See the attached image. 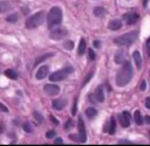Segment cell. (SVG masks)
Returning a JSON list of instances; mask_svg holds the SVG:
<instances>
[{
    "label": "cell",
    "instance_id": "obj_1",
    "mask_svg": "<svg viewBox=\"0 0 150 146\" xmlns=\"http://www.w3.org/2000/svg\"><path fill=\"white\" fill-rule=\"evenodd\" d=\"M132 78V68H131V64L129 62H125L122 68L120 69V71L117 72V76H116V84L118 86H124L127 85L130 79Z\"/></svg>",
    "mask_w": 150,
    "mask_h": 146
},
{
    "label": "cell",
    "instance_id": "obj_2",
    "mask_svg": "<svg viewBox=\"0 0 150 146\" xmlns=\"http://www.w3.org/2000/svg\"><path fill=\"white\" fill-rule=\"evenodd\" d=\"M62 21V11L60 7H53L47 14V23L49 28L60 25Z\"/></svg>",
    "mask_w": 150,
    "mask_h": 146
},
{
    "label": "cell",
    "instance_id": "obj_3",
    "mask_svg": "<svg viewBox=\"0 0 150 146\" xmlns=\"http://www.w3.org/2000/svg\"><path fill=\"white\" fill-rule=\"evenodd\" d=\"M43 21H45V13L43 12H38V13L33 14L32 16H29L26 20V27L28 29H33V28H36L38 26L42 25Z\"/></svg>",
    "mask_w": 150,
    "mask_h": 146
},
{
    "label": "cell",
    "instance_id": "obj_4",
    "mask_svg": "<svg viewBox=\"0 0 150 146\" xmlns=\"http://www.w3.org/2000/svg\"><path fill=\"white\" fill-rule=\"evenodd\" d=\"M137 34H138L137 32H130V33L123 34L121 36H117L114 40V42L118 46H129L137 39Z\"/></svg>",
    "mask_w": 150,
    "mask_h": 146
},
{
    "label": "cell",
    "instance_id": "obj_5",
    "mask_svg": "<svg viewBox=\"0 0 150 146\" xmlns=\"http://www.w3.org/2000/svg\"><path fill=\"white\" fill-rule=\"evenodd\" d=\"M73 70H74V69H73L71 67L67 65V67H64L63 69H61V70H59V71H55V72L50 74V75H49V79H50L52 82H59V81H62V79H64L69 74H71Z\"/></svg>",
    "mask_w": 150,
    "mask_h": 146
},
{
    "label": "cell",
    "instance_id": "obj_6",
    "mask_svg": "<svg viewBox=\"0 0 150 146\" xmlns=\"http://www.w3.org/2000/svg\"><path fill=\"white\" fill-rule=\"evenodd\" d=\"M67 35V30L64 29V28H54L52 32H50V39L52 40H56V41H59V40H62L64 36Z\"/></svg>",
    "mask_w": 150,
    "mask_h": 146
},
{
    "label": "cell",
    "instance_id": "obj_7",
    "mask_svg": "<svg viewBox=\"0 0 150 146\" xmlns=\"http://www.w3.org/2000/svg\"><path fill=\"white\" fill-rule=\"evenodd\" d=\"M138 19H139V16L136 12H129L123 15V20L125 21L127 25H134L138 21Z\"/></svg>",
    "mask_w": 150,
    "mask_h": 146
},
{
    "label": "cell",
    "instance_id": "obj_8",
    "mask_svg": "<svg viewBox=\"0 0 150 146\" xmlns=\"http://www.w3.org/2000/svg\"><path fill=\"white\" fill-rule=\"evenodd\" d=\"M43 91L48 95V96H55L60 92V88L55 84H46L43 86Z\"/></svg>",
    "mask_w": 150,
    "mask_h": 146
},
{
    "label": "cell",
    "instance_id": "obj_9",
    "mask_svg": "<svg viewBox=\"0 0 150 146\" xmlns=\"http://www.w3.org/2000/svg\"><path fill=\"white\" fill-rule=\"evenodd\" d=\"M77 127H79V138H80V142H86L87 140V135H86V130H84V125L82 121V118H79L77 121Z\"/></svg>",
    "mask_w": 150,
    "mask_h": 146
},
{
    "label": "cell",
    "instance_id": "obj_10",
    "mask_svg": "<svg viewBox=\"0 0 150 146\" xmlns=\"http://www.w3.org/2000/svg\"><path fill=\"white\" fill-rule=\"evenodd\" d=\"M118 118H120V123H121V125H122L123 127H128V126L130 125L131 117H130V113H129L128 111L122 112V113L118 116Z\"/></svg>",
    "mask_w": 150,
    "mask_h": 146
},
{
    "label": "cell",
    "instance_id": "obj_11",
    "mask_svg": "<svg viewBox=\"0 0 150 146\" xmlns=\"http://www.w3.org/2000/svg\"><path fill=\"white\" fill-rule=\"evenodd\" d=\"M48 72H49V67L48 65H41L38 69V71L35 74V77H36V79H43L48 75Z\"/></svg>",
    "mask_w": 150,
    "mask_h": 146
},
{
    "label": "cell",
    "instance_id": "obj_12",
    "mask_svg": "<svg viewBox=\"0 0 150 146\" xmlns=\"http://www.w3.org/2000/svg\"><path fill=\"white\" fill-rule=\"evenodd\" d=\"M94 96H95V98H96V100L98 103H101V102L104 100V91H103V86L102 85L97 86V89L94 92Z\"/></svg>",
    "mask_w": 150,
    "mask_h": 146
},
{
    "label": "cell",
    "instance_id": "obj_13",
    "mask_svg": "<svg viewBox=\"0 0 150 146\" xmlns=\"http://www.w3.org/2000/svg\"><path fill=\"white\" fill-rule=\"evenodd\" d=\"M122 27V21L120 19H115V20H111L109 23H108V28L110 30H117Z\"/></svg>",
    "mask_w": 150,
    "mask_h": 146
},
{
    "label": "cell",
    "instance_id": "obj_14",
    "mask_svg": "<svg viewBox=\"0 0 150 146\" xmlns=\"http://www.w3.org/2000/svg\"><path fill=\"white\" fill-rule=\"evenodd\" d=\"M66 104H67V102L64 99H56V100H53L52 106L55 110H62L66 106Z\"/></svg>",
    "mask_w": 150,
    "mask_h": 146
},
{
    "label": "cell",
    "instance_id": "obj_15",
    "mask_svg": "<svg viewBox=\"0 0 150 146\" xmlns=\"http://www.w3.org/2000/svg\"><path fill=\"white\" fill-rule=\"evenodd\" d=\"M115 62L118 63V64H122L124 62V50L123 49H120L116 55H115Z\"/></svg>",
    "mask_w": 150,
    "mask_h": 146
},
{
    "label": "cell",
    "instance_id": "obj_16",
    "mask_svg": "<svg viewBox=\"0 0 150 146\" xmlns=\"http://www.w3.org/2000/svg\"><path fill=\"white\" fill-rule=\"evenodd\" d=\"M132 57H134V61H135V63H136L137 69H141V68H142V58H141V54H139L138 51H134Z\"/></svg>",
    "mask_w": 150,
    "mask_h": 146
},
{
    "label": "cell",
    "instance_id": "obj_17",
    "mask_svg": "<svg viewBox=\"0 0 150 146\" xmlns=\"http://www.w3.org/2000/svg\"><path fill=\"white\" fill-rule=\"evenodd\" d=\"M84 50H86V41H84V39H81L80 40V43H79L77 54L79 55H83L84 54Z\"/></svg>",
    "mask_w": 150,
    "mask_h": 146
},
{
    "label": "cell",
    "instance_id": "obj_18",
    "mask_svg": "<svg viewBox=\"0 0 150 146\" xmlns=\"http://www.w3.org/2000/svg\"><path fill=\"white\" fill-rule=\"evenodd\" d=\"M134 119H135V123L137 125H142L143 124V118L141 116V111H135L134 113Z\"/></svg>",
    "mask_w": 150,
    "mask_h": 146
},
{
    "label": "cell",
    "instance_id": "obj_19",
    "mask_svg": "<svg viewBox=\"0 0 150 146\" xmlns=\"http://www.w3.org/2000/svg\"><path fill=\"white\" fill-rule=\"evenodd\" d=\"M86 114H87L88 118H94V117L97 114V111H96V109H94V107H88V109L86 110Z\"/></svg>",
    "mask_w": 150,
    "mask_h": 146
},
{
    "label": "cell",
    "instance_id": "obj_20",
    "mask_svg": "<svg viewBox=\"0 0 150 146\" xmlns=\"http://www.w3.org/2000/svg\"><path fill=\"white\" fill-rule=\"evenodd\" d=\"M5 75H6L8 78H12V79H16V78H18L16 72H15L14 70H12V69H7V70L5 71Z\"/></svg>",
    "mask_w": 150,
    "mask_h": 146
},
{
    "label": "cell",
    "instance_id": "obj_21",
    "mask_svg": "<svg viewBox=\"0 0 150 146\" xmlns=\"http://www.w3.org/2000/svg\"><path fill=\"white\" fill-rule=\"evenodd\" d=\"M108 131H109L110 134H114L115 131H116V121H115L114 118L110 119V124H109V130H108Z\"/></svg>",
    "mask_w": 150,
    "mask_h": 146
},
{
    "label": "cell",
    "instance_id": "obj_22",
    "mask_svg": "<svg viewBox=\"0 0 150 146\" xmlns=\"http://www.w3.org/2000/svg\"><path fill=\"white\" fill-rule=\"evenodd\" d=\"M104 13H105V11H104L103 7H95V8H94V15H95V16H101V15H103Z\"/></svg>",
    "mask_w": 150,
    "mask_h": 146
},
{
    "label": "cell",
    "instance_id": "obj_23",
    "mask_svg": "<svg viewBox=\"0 0 150 146\" xmlns=\"http://www.w3.org/2000/svg\"><path fill=\"white\" fill-rule=\"evenodd\" d=\"M23 130L27 132V133H32L33 132V126H32V124L30 123H25L23 124Z\"/></svg>",
    "mask_w": 150,
    "mask_h": 146
},
{
    "label": "cell",
    "instance_id": "obj_24",
    "mask_svg": "<svg viewBox=\"0 0 150 146\" xmlns=\"http://www.w3.org/2000/svg\"><path fill=\"white\" fill-rule=\"evenodd\" d=\"M50 56H52V54H46V55L40 56L39 58H36V60H35V65H38L40 62H42L43 60H46V58H48V57H50Z\"/></svg>",
    "mask_w": 150,
    "mask_h": 146
},
{
    "label": "cell",
    "instance_id": "obj_25",
    "mask_svg": "<svg viewBox=\"0 0 150 146\" xmlns=\"http://www.w3.org/2000/svg\"><path fill=\"white\" fill-rule=\"evenodd\" d=\"M33 116H34V118H35V119H36L39 123H42V121H43V117H42V116H41V114H40L38 111H35V112L33 113Z\"/></svg>",
    "mask_w": 150,
    "mask_h": 146
},
{
    "label": "cell",
    "instance_id": "obj_26",
    "mask_svg": "<svg viewBox=\"0 0 150 146\" xmlns=\"http://www.w3.org/2000/svg\"><path fill=\"white\" fill-rule=\"evenodd\" d=\"M8 22H15L16 20H18V14H12V15H9V16H7V19H6Z\"/></svg>",
    "mask_w": 150,
    "mask_h": 146
},
{
    "label": "cell",
    "instance_id": "obj_27",
    "mask_svg": "<svg viewBox=\"0 0 150 146\" xmlns=\"http://www.w3.org/2000/svg\"><path fill=\"white\" fill-rule=\"evenodd\" d=\"M63 46H64V48H67L68 50H70V49H73V42L71 41H66L64 43H63Z\"/></svg>",
    "mask_w": 150,
    "mask_h": 146
},
{
    "label": "cell",
    "instance_id": "obj_28",
    "mask_svg": "<svg viewBox=\"0 0 150 146\" xmlns=\"http://www.w3.org/2000/svg\"><path fill=\"white\" fill-rule=\"evenodd\" d=\"M46 137L49 138V139H50V138H54V137H55V131H53V130L48 131V132L46 133Z\"/></svg>",
    "mask_w": 150,
    "mask_h": 146
},
{
    "label": "cell",
    "instance_id": "obj_29",
    "mask_svg": "<svg viewBox=\"0 0 150 146\" xmlns=\"http://www.w3.org/2000/svg\"><path fill=\"white\" fill-rule=\"evenodd\" d=\"M88 54H89V58L90 60H95V53L93 51V49H89L88 50Z\"/></svg>",
    "mask_w": 150,
    "mask_h": 146
},
{
    "label": "cell",
    "instance_id": "obj_30",
    "mask_svg": "<svg viewBox=\"0 0 150 146\" xmlns=\"http://www.w3.org/2000/svg\"><path fill=\"white\" fill-rule=\"evenodd\" d=\"M91 76H93V72H89V74H88V76H87V78H86V79L83 81V83H82V85H86V84L88 83V81H89V79L91 78Z\"/></svg>",
    "mask_w": 150,
    "mask_h": 146
},
{
    "label": "cell",
    "instance_id": "obj_31",
    "mask_svg": "<svg viewBox=\"0 0 150 146\" xmlns=\"http://www.w3.org/2000/svg\"><path fill=\"white\" fill-rule=\"evenodd\" d=\"M71 126H73V120H71V119H69V120L67 121V124L64 125V128H70Z\"/></svg>",
    "mask_w": 150,
    "mask_h": 146
},
{
    "label": "cell",
    "instance_id": "obj_32",
    "mask_svg": "<svg viewBox=\"0 0 150 146\" xmlns=\"http://www.w3.org/2000/svg\"><path fill=\"white\" fill-rule=\"evenodd\" d=\"M76 102H77V98L74 100V106H73V111H71V113H73V114H75V112H76V109H77V106H76Z\"/></svg>",
    "mask_w": 150,
    "mask_h": 146
},
{
    "label": "cell",
    "instance_id": "obj_33",
    "mask_svg": "<svg viewBox=\"0 0 150 146\" xmlns=\"http://www.w3.org/2000/svg\"><path fill=\"white\" fill-rule=\"evenodd\" d=\"M54 144H55V145H56V144H57V145H61V144H63V141H62L61 138H56V139L54 140Z\"/></svg>",
    "mask_w": 150,
    "mask_h": 146
},
{
    "label": "cell",
    "instance_id": "obj_34",
    "mask_svg": "<svg viewBox=\"0 0 150 146\" xmlns=\"http://www.w3.org/2000/svg\"><path fill=\"white\" fill-rule=\"evenodd\" d=\"M50 120H52V121H53V124H55V125H59V124H60V123H59V120H57L56 118H54L53 116H50Z\"/></svg>",
    "mask_w": 150,
    "mask_h": 146
},
{
    "label": "cell",
    "instance_id": "obj_35",
    "mask_svg": "<svg viewBox=\"0 0 150 146\" xmlns=\"http://www.w3.org/2000/svg\"><path fill=\"white\" fill-rule=\"evenodd\" d=\"M145 106L148 109H150V97H146L145 98Z\"/></svg>",
    "mask_w": 150,
    "mask_h": 146
},
{
    "label": "cell",
    "instance_id": "obj_36",
    "mask_svg": "<svg viewBox=\"0 0 150 146\" xmlns=\"http://www.w3.org/2000/svg\"><path fill=\"white\" fill-rule=\"evenodd\" d=\"M93 44H94V47H96V48H100V46H101V42H100V41H94V42H93Z\"/></svg>",
    "mask_w": 150,
    "mask_h": 146
},
{
    "label": "cell",
    "instance_id": "obj_37",
    "mask_svg": "<svg viewBox=\"0 0 150 146\" xmlns=\"http://www.w3.org/2000/svg\"><path fill=\"white\" fill-rule=\"evenodd\" d=\"M139 88H141V90H142V91L145 89V81H142V82H141V85H139Z\"/></svg>",
    "mask_w": 150,
    "mask_h": 146
},
{
    "label": "cell",
    "instance_id": "obj_38",
    "mask_svg": "<svg viewBox=\"0 0 150 146\" xmlns=\"http://www.w3.org/2000/svg\"><path fill=\"white\" fill-rule=\"evenodd\" d=\"M118 144H124V145H130L131 142H130V141H128V140H120V141H118Z\"/></svg>",
    "mask_w": 150,
    "mask_h": 146
},
{
    "label": "cell",
    "instance_id": "obj_39",
    "mask_svg": "<svg viewBox=\"0 0 150 146\" xmlns=\"http://www.w3.org/2000/svg\"><path fill=\"white\" fill-rule=\"evenodd\" d=\"M144 121H145L146 124H150V116H145V117H144Z\"/></svg>",
    "mask_w": 150,
    "mask_h": 146
},
{
    "label": "cell",
    "instance_id": "obj_40",
    "mask_svg": "<svg viewBox=\"0 0 150 146\" xmlns=\"http://www.w3.org/2000/svg\"><path fill=\"white\" fill-rule=\"evenodd\" d=\"M1 110H2L4 112H7V109H6V106H5L4 104H1Z\"/></svg>",
    "mask_w": 150,
    "mask_h": 146
},
{
    "label": "cell",
    "instance_id": "obj_41",
    "mask_svg": "<svg viewBox=\"0 0 150 146\" xmlns=\"http://www.w3.org/2000/svg\"><path fill=\"white\" fill-rule=\"evenodd\" d=\"M148 44V54L150 55V43H146Z\"/></svg>",
    "mask_w": 150,
    "mask_h": 146
},
{
    "label": "cell",
    "instance_id": "obj_42",
    "mask_svg": "<svg viewBox=\"0 0 150 146\" xmlns=\"http://www.w3.org/2000/svg\"><path fill=\"white\" fill-rule=\"evenodd\" d=\"M146 1H148V0H144V2H143V4H144V6L146 5Z\"/></svg>",
    "mask_w": 150,
    "mask_h": 146
},
{
    "label": "cell",
    "instance_id": "obj_43",
    "mask_svg": "<svg viewBox=\"0 0 150 146\" xmlns=\"http://www.w3.org/2000/svg\"><path fill=\"white\" fill-rule=\"evenodd\" d=\"M146 43H150V39H149V40H148V41H146Z\"/></svg>",
    "mask_w": 150,
    "mask_h": 146
}]
</instances>
